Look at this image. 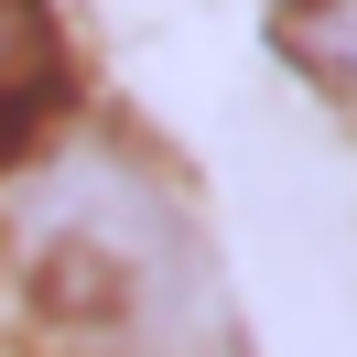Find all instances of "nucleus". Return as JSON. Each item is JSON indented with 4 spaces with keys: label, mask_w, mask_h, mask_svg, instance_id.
Masks as SVG:
<instances>
[{
    "label": "nucleus",
    "mask_w": 357,
    "mask_h": 357,
    "mask_svg": "<svg viewBox=\"0 0 357 357\" xmlns=\"http://www.w3.org/2000/svg\"><path fill=\"white\" fill-rule=\"evenodd\" d=\"M11 249L66 357H238L195 217L109 141H66L22 174Z\"/></svg>",
    "instance_id": "nucleus-1"
},
{
    "label": "nucleus",
    "mask_w": 357,
    "mask_h": 357,
    "mask_svg": "<svg viewBox=\"0 0 357 357\" xmlns=\"http://www.w3.org/2000/svg\"><path fill=\"white\" fill-rule=\"evenodd\" d=\"M66 109V44L44 0H0V152H22Z\"/></svg>",
    "instance_id": "nucleus-2"
},
{
    "label": "nucleus",
    "mask_w": 357,
    "mask_h": 357,
    "mask_svg": "<svg viewBox=\"0 0 357 357\" xmlns=\"http://www.w3.org/2000/svg\"><path fill=\"white\" fill-rule=\"evenodd\" d=\"M282 44H292V66H303L314 87H335L357 109V0H292V11H282Z\"/></svg>",
    "instance_id": "nucleus-3"
}]
</instances>
